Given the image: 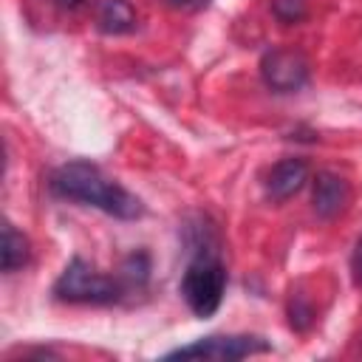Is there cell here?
Here are the masks:
<instances>
[{"label":"cell","instance_id":"cell-1","mask_svg":"<svg viewBox=\"0 0 362 362\" xmlns=\"http://www.w3.org/2000/svg\"><path fill=\"white\" fill-rule=\"evenodd\" d=\"M48 187L59 198L96 206L119 221H136L144 212L141 201L133 192H127L122 184H116L96 164H88V161H68L57 167Z\"/></svg>","mask_w":362,"mask_h":362},{"label":"cell","instance_id":"cell-2","mask_svg":"<svg viewBox=\"0 0 362 362\" xmlns=\"http://www.w3.org/2000/svg\"><path fill=\"white\" fill-rule=\"evenodd\" d=\"M226 291V266L212 249H201L184 269L181 297L195 317H212Z\"/></svg>","mask_w":362,"mask_h":362},{"label":"cell","instance_id":"cell-3","mask_svg":"<svg viewBox=\"0 0 362 362\" xmlns=\"http://www.w3.org/2000/svg\"><path fill=\"white\" fill-rule=\"evenodd\" d=\"M124 280L96 272L88 260L74 257L62 274L54 283V294L62 303H90V305H107L116 303L124 294Z\"/></svg>","mask_w":362,"mask_h":362},{"label":"cell","instance_id":"cell-4","mask_svg":"<svg viewBox=\"0 0 362 362\" xmlns=\"http://www.w3.org/2000/svg\"><path fill=\"white\" fill-rule=\"evenodd\" d=\"M269 351V342L249 334H212L170 351L164 359H243L252 354Z\"/></svg>","mask_w":362,"mask_h":362},{"label":"cell","instance_id":"cell-5","mask_svg":"<svg viewBox=\"0 0 362 362\" xmlns=\"http://www.w3.org/2000/svg\"><path fill=\"white\" fill-rule=\"evenodd\" d=\"M260 76L274 93H294L308 82V62L300 51L272 48L260 59Z\"/></svg>","mask_w":362,"mask_h":362},{"label":"cell","instance_id":"cell-6","mask_svg":"<svg viewBox=\"0 0 362 362\" xmlns=\"http://www.w3.org/2000/svg\"><path fill=\"white\" fill-rule=\"evenodd\" d=\"M351 201V187L342 175L331 173V170H322L317 173L314 178V192H311V204H314V212L320 218H337Z\"/></svg>","mask_w":362,"mask_h":362},{"label":"cell","instance_id":"cell-7","mask_svg":"<svg viewBox=\"0 0 362 362\" xmlns=\"http://www.w3.org/2000/svg\"><path fill=\"white\" fill-rule=\"evenodd\" d=\"M308 181V164L303 158H283L272 167L266 178V192L272 201H288Z\"/></svg>","mask_w":362,"mask_h":362},{"label":"cell","instance_id":"cell-8","mask_svg":"<svg viewBox=\"0 0 362 362\" xmlns=\"http://www.w3.org/2000/svg\"><path fill=\"white\" fill-rule=\"evenodd\" d=\"M96 23L105 34H127L136 28V11L127 0H102Z\"/></svg>","mask_w":362,"mask_h":362},{"label":"cell","instance_id":"cell-9","mask_svg":"<svg viewBox=\"0 0 362 362\" xmlns=\"http://www.w3.org/2000/svg\"><path fill=\"white\" fill-rule=\"evenodd\" d=\"M0 260H3V272L11 274L17 269H23L28 263V240L25 235H20L14 229V223H3V249H0Z\"/></svg>","mask_w":362,"mask_h":362},{"label":"cell","instance_id":"cell-10","mask_svg":"<svg viewBox=\"0 0 362 362\" xmlns=\"http://www.w3.org/2000/svg\"><path fill=\"white\" fill-rule=\"evenodd\" d=\"M147 272H150V260H147V255H130L127 260H124V266H122V280H124V286H141L144 280H147Z\"/></svg>","mask_w":362,"mask_h":362},{"label":"cell","instance_id":"cell-11","mask_svg":"<svg viewBox=\"0 0 362 362\" xmlns=\"http://www.w3.org/2000/svg\"><path fill=\"white\" fill-rule=\"evenodd\" d=\"M272 11L280 23H300L305 17V0H274Z\"/></svg>","mask_w":362,"mask_h":362},{"label":"cell","instance_id":"cell-12","mask_svg":"<svg viewBox=\"0 0 362 362\" xmlns=\"http://www.w3.org/2000/svg\"><path fill=\"white\" fill-rule=\"evenodd\" d=\"M288 314H291V325L294 328H308L311 325V308L305 305V303H300V297H297V303L291 300V308H288Z\"/></svg>","mask_w":362,"mask_h":362},{"label":"cell","instance_id":"cell-13","mask_svg":"<svg viewBox=\"0 0 362 362\" xmlns=\"http://www.w3.org/2000/svg\"><path fill=\"white\" fill-rule=\"evenodd\" d=\"M351 272H354V280L362 286V238H359L356 246H354V255H351Z\"/></svg>","mask_w":362,"mask_h":362},{"label":"cell","instance_id":"cell-14","mask_svg":"<svg viewBox=\"0 0 362 362\" xmlns=\"http://www.w3.org/2000/svg\"><path fill=\"white\" fill-rule=\"evenodd\" d=\"M167 3H170V6H184V8H187V6H195V3H201V0H167Z\"/></svg>","mask_w":362,"mask_h":362},{"label":"cell","instance_id":"cell-15","mask_svg":"<svg viewBox=\"0 0 362 362\" xmlns=\"http://www.w3.org/2000/svg\"><path fill=\"white\" fill-rule=\"evenodd\" d=\"M59 3H65V6H74V3H79V0H59Z\"/></svg>","mask_w":362,"mask_h":362}]
</instances>
